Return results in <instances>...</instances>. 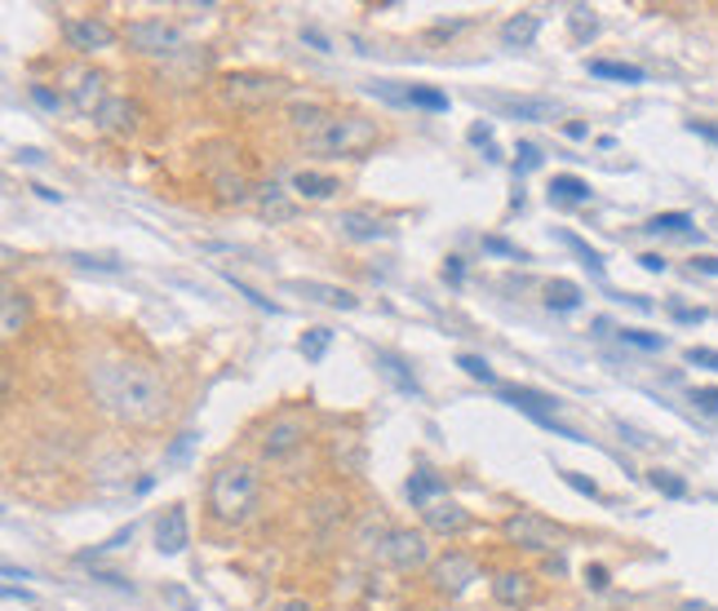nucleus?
<instances>
[{
  "label": "nucleus",
  "mask_w": 718,
  "mask_h": 611,
  "mask_svg": "<svg viewBox=\"0 0 718 611\" xmlns=\"http://www.w3.org/2000/svg\"><path fill=\"white\" fill-rule=\"evenodd\" d=\"M457 368H462L466 377H475V381H497V372H492V364L488 359H479V355H457Z\"/></svg>",
  "instance_id": "e433bc0d"
},
{
  "label": "nucleus",
  "mask_w": 718,
  "mask_h": 611,
  "mask_svg": "<svg viewBox=\"0 0 718 611\" xmlns=\"http://www.w3.org/2000/svg\"><path fill=\"white\" fill-rule=\"evenodd\" d=\"M227 280H231V284H235V293H240V297H248V302H253L257 310H267V315H280V306H276L271 297H263V293H253V289H248V284H240L235 276H227Z\"/></svg>",
  "instance_id": "a18cd8bd"
},
{
  "label": "nucleus",
  "mask_w": 718,
  "mask_h": 611,
  "mask_svg": "<svg viewBox=\"0 0 718 611\" xmlns=\"http://www.w3.org/2000/svg\"><path fill=\"white\" fill-rule=\"evenodd\" d=\"M591 76H599V81H621V85H643V66H634V62H612V58H591Z\"/></svg>",
  "instance_id": "aec40b11"
},
{
  "label": "nucleus",
  "mask_w": 718,
  "mask_h": 611,
  "mask_svg": "<svg viewBox=\"0 0 718 611\" xmlns=\"http://www.w3.org/2000/svg\"><path fill=\"white\" fill-rule=\"evenodd\" d=\"M559 479H563L568 488H576L581 497H599V484H595V479H585V474H576V469H559Z\"/></svg>",
  "instance_id": "37998d69"
},
{
  "label": "nucleus",
  "mask_w": 718,
  "mask_h": 611,
  "mask_svg": "<svg viewBox=\"0 0 718 611\" xmlns=\"http://www.w3.org/2000/svg\"><path fill=\"white\" fill-rule=\"evenodd\" d=\"M506 536L514 540L519 550H533V554H546V550L559 546L555 527H550L546 518H537V514H514V518H506Z\"/></svg>",
  "instance_id": "1a4fd4ad"
},
{
  "label": "nucleus",
  "mask_w": 718,
  "mask_h": 611,
  "mask_svg": "<svg viewBox=\"0 0 718 611\" xmlns=\"http://www.w3.org/2000/svg\"><path fill=\"white\" fill-rule=\"evenodd\" d=\"M643 231L647 235H692V218L687 213H657Z\"/></svg>",
  "instance_id": "c756f323"
},
{
  "label": "nucleus",
  "mask_w": 718,
  "mask_h": 611,
  "mask_svg": "<svg viewBox=\"0 0 718 611\" xmlns=\"http://www.w3.org/2000/svg\"><path fill=\"white\" fill-rule=\"evenodd\" d=\"M284 611H311V607H306V602H297V598H293V602H289V607H284Z\"/></svg>",
  "instance_id": "338daca9"
},
{
  "label": "nucleus",
  "mask_w": 718,
  "mask_h": 611,
  "mask_svg": "<svg viewBox=\"0 0 718 611\" xmlns=\"http://www.w3.org/2000/svg\"><path fill=\"white\" fill-rule=\"evenodd\" d=\"M563 133H568V138H572V143H581V138H585V124H581V120H572V124H568Z\"/></svg>",
  "instance_id": "680f3d73"
},
{
  "label": "nucleus",
  "mask_w": 718,
  "mask_h": 611,
  "mask_svg": "<svg viewBox=\"0 0 718 611\" xmlns=\"http://www.w3.org/2000/svg\"><path fill=\"white\" fill-rule=\"evenodd\" d=\"M72 81H76V85H72V107H76L81 115H98V111L111 102L107 89H102L107 81H102L98 72H72Z\"/></svg>",
  "instance_id": "4468645a"
},
{
  "label": "nucleus",
  "mask_w": 718,
  "mask_h": 611,
  "mask_svg": "<svg viewBox=\"0 0 718 611\" xmlns=\"http://www.w3.org/2000/svg\"><path fill=\"white\" fill-rule=\"evenodd\" d=\"M381 559L400 572H417L426 567L430 550H426V536L422 531H386V546H381Z\"/></svg>",
  "instance_id": "6e6552de"
},
{
  "label": "nucleus",
  "mask_w": 718,
  "mask_h": 611,
  "mask_svg": "<svg viewBox=\"0 0 718 611\" xmlns=\"http://www.w3.org/2000/svg\"><path fill=\"white\" fill-rule=\"evenodd\" d=\"M647 484L657 488L661 497H674V501H679V497H687V484L679 479L674 469H652V474H647Z\"/></svg>",
  "instance_id": "f704fd0d"
},
{
  "label": "nucleus",
  "mask_w": 718,
  "mask_h": 611,
  "mask_svg": "<svg viewBox=\"0 0 718 611\" xmlns=\"http://www.w3.org/2000/svg\"><path fill=\"white\" fill-rule=\"evenodd\" d=\"M492 598L501 607H524V602H533V581L524 572H501L492 581Z\"/></svg>",
  "instance_id": "f3484780"
},
{
  "label": "nucleus",
  "mask_w": 718,
  "mask_h": 611,
  "mask_svg": "<svg viewBox=\"0 0 718 611\" xmlns=\"http://www.w3.org/2000/svg\"><path fill=\"white\" fill-rule=\"evenodd\" d=\"M568 27H572V36H576L581 45H591V40L599 36V14H595L591 5H572V10H568Z\"/></svg>",
  "instance_id": "cd10ccee"
},
{
  "label": "nucleus",
  "mask_w": 718,
  "mask_h": 611,
  "mask_svg": "<svg viewBox=\"0 0 718 611\" xmlns=\"http://www.w3.org/2000/svg\"><path fill=\"white\" fill-rule=\"evenodd\" d=\"M257 505V474L248 465H227L214 474L209 484V510L218 523L227 527H240Z\"/></svg>",
  "instance_id": "f03ea898"
},
{
  "label": "nucleus",
  "mask_w": 718,
  "mask_h": 611,
  "mask_svg": "<svg viewBox=\"0 0 718 611\" xmlns=\"http://www.w3.org/2000/svg\"><path fill=\"white\" fill-rule=\"evenodd\" d=\"M293 191L306 195V199H329V195L338 191V178H329V173H306V169H302V173L293 178Z\"/></svg>",
  "instance_id": "b1692460"
},
{
  "label": "nucleus",
  "mask_w": 718,
  "mask_h": 611,
  "mask_svg": "<svg viewBox=\"0 0 718 611\" xmlns=\"http://www.w3.org/2000/svg\"><path fill=\"white\" fill-rule=\"evenodd\" d=\"M284 293H297V297H306V302L333 306V310H355V306H360L355 293H346V289H338V284H319V280H289Z\"/></svg>",
  "instance_id": "f8f14e48"
},
{
  "label": "nucleus",
  "mask_w": 718,
  "mask_h": 611,
  "mask_svg": "<svg viewBox=\"0 0 718 611\" xmlns=\"http://www.w3.org/2000/svg\"><path fill=\"white\" fill-rule=\"evenodd\" d=\"M479 581V563L475 559H466V554H443L435 567H430V585L439 589V594H448V598H457V594H466L471 585Z\"/></svg>",
  "instance_id": "0eeeda50"
},
{
  "label": "nucleus",
  "mask_w": 718,
  "mask_h": 611,
  "mask_svg": "<svg viewBox=\"0 0 718 611\" xmlns=\"http://www.w3.org/2000/svg\"><path fill=\"white\" fill-rule=\"evenodd\" d=\"M683 611H718V607H705V602H683Z\"/></svg>",
  "instance_id": "69168bd1"
},
{
  "label": "nucleus",
  "mask_w": 718,
  "mask_h": 611,
  "mask_svg": "<svg viewBox=\"0 0 718 611\" xmlns=\"http://www.w3.org/2000/svg\"><path fill=\"white\" fill-rule=\"evenodd\" d=\"M62 32H68V45L81 49V53H98V49H111L115 45V32L102 19H72Z\"/></svg>",
  "instance_id": "ddd939ff"
},
{
  "label": "nucleus",
  "mask_w": 718,
  "mask_h": 611,
  "mask_svg": "<svg viewBox=\"0 0 718 611\" xmlns=\"http://www.w3.org/2000/svg\"><path fill=\"white\" fill-rule=\"evenodd\" d=\"M280 94H284V81H276V76H231V81H222V98L231 107H267Z\"/></svg>",
  "instance_id": "39448f33"
},
{
  "label": "nucleus",
  "mask_w": 718,
  "mask_h": 611,
  "mask_svg": "<svg viewBox=\"0 0 718 611\" xmlns=\"http://www.w3.org/2000/svg\"><path fill=\"white\" fill-rule=\"evenodd\" d=\"M23 319H27V302L19 293H5V337H14L23 328Z\"/></svg>",
  "instance_id": "4c0bfd02"
},
{
  "label": "nucleus",
  "mask_w": 718,
  "mask_h": 611,
  "mask_svg": "<svg viewBox=\"0 0 718 611\" xmlns=\"http://www.w3.org/2000/svg\"><path fill=\"white\" fill-rule=\"evenodd\" d=\"M501 403L519 407V413H528L537 426L555 430L559 439H576V443H581V435H576V430H568V426H559V421H555V413H559V399H550V394H541V390H528V386H506V390H501Z\"/></svg>",
  "instance_id": "20e7f679"
},
{
  "label": "nucleus",
  "mask_w": 718,
  "mask_h": 611,
  "mask_svg": "<svg viewBox=\"0 0 718 611\" xmlns=\"http://www.w3.org/2000/svg\"><path fill=\"white\" fill-rule=\"evenodd\" d=\"M324 120H329V115H324L319 107H297V111H293V124H297V129H311V133H319Z\"/></svg>",
  "instance_id": "c03bdc74"
},
{
  "label": "nucleus",
  "mask_w": 718,
  "mask_h": 611,
  "mask_svg": "<svg viewBox=\"0 0 718 611\" xmlns=\"http://www.w3.org/2000/svg\"><path fill=\"white\" fill-rule=\"evenodd\" d=\"M422 514H426V527L439 531V536H457V531L471 527V514L457 505V501H430Z\"/></svg>",
  "instance_id": "2eb2a0df"
},
{
  "label": "nucleus",
  "mask_w": 718,
  "mask_h": 611,
  "mask_svg": "<svg viewBox=\"0 0 718 611\" xmlns=\"http://www.w3.org/2000/svg\"><path fill=\"white\" fill-rule=\"evenodd\" d=\"M692 403H696V413L718 417V386H701V390H692Z\"/></svg>",
  "instance_id": "a19ab883"
},
{
  "label": "nucleus",
  "mask_w": 718,
  "mask_h": 611,
  "mask_svg": "<svg viewBox=\"0 0 718 611\" xmlns=\"http://www.w3.org/2000/svg\"><path fill=\"white\" fill-rule=\"evenodd\" d=\"M683 359H687L692 368H709V372H718V351H709V346H687Z\"/></svg>",
  "instance_id": "79ce46f5"
},
{
  "label": "nucleus",
  "mask_w": 718,
  "mask_h": 611,
  "mask_svg": "<svg viewBox=\"0 0 718 611\" xmlns=\"http://www.w3.org/2000/svg\"><path fill=\"white\" fill-rule=\"evenodd\" d=\"M364 89H368L373 98L390 102V107H409V85H400V81H368Z\"/></svg>",
  "instance_id": "473e14b6"
},
{
  "label": "nucleus",
  "mask_w": 718,
  "mask_h": 611,
  "mask_svg": "<svg viewBox=\"0 0 718 611\" xmlns=\"http://www.w3.org/2000/svg\"><path fill=\"white\" fill-rule=\"evenodd\" d=\"M409 107H422V111H448V94L430 89V85H409Z\"/></svg>",
  "instance_id": "72a5a7b5"
},
{
  "label": "nucleus",
  "mask_w": 718,
  "mask_h": 611,
  "mask_svg": "<svg viewBox=\"0 0 718 611\" xmlns=\"http://www.w3.org/2000/svg\"><path fill=\"white\" fill-rule=\"evenodd\" d=\"M692 270H701V276H718V257H692Z\"/></svg>",
  "instance_id": "4d7b16f0"
},
{
  "label": "nucleus",
  "mask_w": 718,
  "mask_h": 611,
  "mask_svg": "<svg viewBox=\"0 0 718 611\" xmlns=\"http://www.w3.org/2000/svg\"><path fill=\"white\" fill-rule=\"evenodd\" d=\"M439 492H443V479H439V474H430V469H417L413 479H409V501L422 505V510H426Z\"/></svg>",
  "instance_id": "393cba45"
},
{
  "label": "nucleus",
  "mask_w": 718,
  "mask_h": 611,
  "mask_svg": "<svg viewBox=\"0 0 718 611\" xmlns=\"http://www.w3.org/2000/svg\"><path fill=\"white\" fill-rule=\"evenodd\" d=\"M19 160H23V164H40V160H45V156H40V151H36V147H19Z\"/></svg>",
  "instance_id": "052dcab7"
},
{
  "label": "nucleus",
  "mask_w": 718,
  "mask_h": 611,
  "mask_svg": "<svg viewBox=\"0 0 718 611\" xmlns=\"http://www.w3.org/2000/svg\"><path fill=\"white\" fill-rule=\"evenodd\" d=\"M555 235H559V240H563V244H568V248H572V253L581 257V266H585V270H591V276H595V280H604V270H608V266H604V253H595L591 244H585L581 235H572V231H555Z\"/></svg>",
  "instance_id": "a878e982"
},
{
  "label": "nucleus",
  "mask_w": 718,
  "mask_h": 611,
  "mask_svg": "<svg viewBox=\"0 0 718 611\" xmlns=\"http://www.w3.org/2000/svg\"><path fill=\"white\" fill-rule=\"evenodd\" d=\"M302 40H306V45H315L319 53H329V40H324L319 32H302Z\"/></svg>",
  "instance_id": "bf43d9fd"
},
{
  "label": "nucleus",
  "mask_w": 718,
  "mask_h": 611,
  "mask_svg": "<svg viewBox=\"0 0 718 611\" xmlns=\"http://www.w3.org/2000/svg\"><path fill=\"white\" fill-rule=\"evenodd\" d=\"M195 443H200V430H182V435L169 443L165 465H169V469H173V465H186V461H191V452H195Z\"/></svg>",
  "instance_id": "2f4dec72"
},
{
  "label": "nucleus",
  "mask_w": 718,
  "mask_h": 611,
  "mask_svg": "<svg viewBox=\"0 0 718 611\" xmlns=\"http://www.w3.org/2000/svg\"><path fill=\"white\" fill-rule=\"evenodd\" d=\"M338 227H342V235L355 240V244H373V240H386V235H390V227H381L373 213H360V209H346V213L338 218Z\"/></svg>",
  "instance_id": "dca6fc26"
},
{
  "label": "nucleus",
  "mask_w": 718,
  "mask_h": 611,
  "mask_svg": "<svg viewBox=\"0 0 718 611\" xmlns=\"http://www.w3.org/2000/svg\"><path fill=\"white\" fill-rule=\"evenodd\" d=\"M585 585H591V589H608V567H585Z\"/></svg>",
  "instance_id": "864d4df0"
},
{
  "label": "nucleus",
  "mask_w": 718,
  "mask_h": 611,
  "mask_svg": "<svg viewBox=\"0 0 718 611\" xmlns=\"http://www.w3.org/2000/svg\"><path fill=\"white\" fill-rule=\"evenodd\" d=\"M377 372L395 386V390H404V394H422V386H417V377H413V368L400 359V355H390V351H377Z\"/></svg>",
  "instance_id": "6ab92c4d"
},
{
  "label": "nucleus",
  "mask_w": 718,
  "mask_h": 611,
  "mask_svg": "<svg viewBox=\"0 0 718 611\" xmlns=\"http://www.w3.org/2000/svg\"><path fill=\"white\" fill-rule=\"evenodd\" d=\"M537 14H514L506 27H501V40H506V49H528L533 40H537Z\"/></svg>",
  "instance_id": "412c9836"
},
{
  "label": "nucleus",
  "mask_w": 718,
  "mask_h": 611,
  "mask_svg": "<svg viewBox=\"0 0 718 611\" xmlns=\"http://www.w3.org/2000/svg\"><path fill=\"white\" fill-rule=\"evenodd\" d=\"M72 261L76 266H94V270H120V261H102V257H85V253H76Z\"/></svg>",
  "instance_id": "5fc2aeb1"
},
{
  "label": "nucleus",
  "mask_w": 718,
  "mask_h": 611,
  "mask_svg": "<svg viewBox=\"0 0 718 611\" xmlns=\"http://www.w3.org/2000/svg\"><path fill=\"white\" fill-rule=\"evenodd\" d=\"M302 439H306V421H302L297 413H280V417L267 426V435H263V452H267V456H289Z\"/></svg>",
  "instance_id": "9b49d317"
},
{
  "label": "nucleus",
  "mask_w": 718,
  "mask_h": 611,
  "mask_svg": "<svg viewBox=\"0 0 718 611\" xmlns=\"http://www.w3.org/2000/svg\"><path fill=\"white\" fill-rule=\"evenodd\" d=\"M471 143H475V147H484V151H492V124H488V120L471 129Z\"/></svg>",
  "instance_id": "603ef678"
},
{
  "label": "nucleus",
  "mask_w": 718,
  "mask_h": 611,
  "mask_svg": "<svg viewBox=\"0 0 718 611\" xmlns=\"http://www.w3.org/2000/svg\"><path fill=\"white\" fill-rule=\"evenodd\" d=\"M191 546V523H186V510L182 505H169L165 514H160V523H156V550L160 554H182Z\"/></svg>",
  "instance_id": "9d476101"
},
{
  "label": "nucleus",
  "mask_w": 718,
  "mask_h": 611,
  "mask_svg": "<svg viewBox=\"0 0 718 611\" xmlns=\"http://www.w3.org/2000/svg\"><path fill=\"white\" fill-rule=\"evenodd\" d=\"M638 261H643V270H652V276H661V270H666V257L661 253H643Z\"/></svg>",
  "instance_id": "6e6d98bb"
},
{
  "label": "nucleus",
  "mask_w": 718,
  "mask_h": 611,
  "mask_svg": "<svg viewBox=\"0 0 718 611\" xmlns=\"http://www.w3.org/2000/svg\"><path fill=\"white\" fill-rule=\"evenodd\" d=\"M595 199V191H591V182L585 178H576V173H555L550 178V204H591Z\"/></svg>",
  "instance_id": "a211bd4d"
},
{
  "label": "nucleus",
  "mask_w": 718,
  "mask_h": 611,
  "mask_svg": "<svg viewBox=\"0 0 718 611\" xmlns=\"http://www.w3.org/2000/svg\"><path fill=\"white\" fill-rule=\"evenodd\" d=\"M484 253H492V257H510V261H528L524 248L510 244V240H501V235H484Z\"/></svg>",
  "instance_id": "58836bf2"
},
{
  "label": "nucleus",
  "mask_w": 718,
  "mask_h": 611,
  "mask_svg": "<svg viewBox=\"0 0 718 611\" xmlns=\"http://www.w3.org/2000/svg\"><path fill=\"white\" fill-rule=\"evenodd\" d=\"M443 280H448L452 289L466 280V266H462V257H448V261H443Z\"/></svg>",
  "instance_id": "8fccbe9b"
},
{
  "label": "nucleus",
  "mask_w": 718,
  "mask_h": 611,
  "mask_svg": "<svg viewBox=\"0 0 718 611\" xmlns=\"http://www.w3.org/2000/svg\"><path fill=\"white\" fill-rule=\"evenodd\" d=\"M670 315H674L679 323H705V319H709L705 306H670Z\"/></svg>",
  "instance_id": "09e8293b"
},
{
  "label": "nucleus",
  "mask_w": 718,
  "mask_h": 611,
  "mask_svg": "<svg viewBox=\"0 0 718 611\" xmlns=\"http://www.w3.org/2000/svg\"><path fill=\"white\" fill-rule=\"evenodd\" d=\"M134 115H138V107L129 102V98H111V102L98 111V124H102L107 133H120V129H134Z\"/></svg>",
  "instance_id": "4be33fe9"
},
{
  "label": "nucleus",
  "mask_w": 718,
  "mask_h": 611,
  "mask_svg": "<svg viewBox=\"0 0 718 611\" xmlns=\"http://www.w3.org/2000/svg\"><path fill=\"white\" fill-rule=\"evenodd\" d=\"M687 129L696 133V138H705V143L718 147V124H709V120H687Z\"/></svg>",
  "instance_id": "3c124183"
},
{
  "label": "nucleus",
  "mask_w": 718,
  "mask_h": 611,
  "mask_svg": "<svg viewBox=\"0 0 718 611\" xmlns=\"http://www.w3.org/2000/svg\"><path fill=\"white\" fill-rule=\"evenodd\" d=\"M546 306L559 310V315H568V310L581 306V289H576L572 280H550V284H546Z\"/></svg>",
  "instance_id": "bb28decb"
},
{
  "label": "nucleus",
  "mask_w": 718,
  "mask_h": 611,
  "mask_svg": "<svg viewBox=\"0 0 718 611\" xmlns=\"http://www.w3.org/2000/svg\"><path fill=\"white\" fill-rule=\"evenodd\" d=\"M377 143V124L368 115H329L319 133H306L315 156H364Z\"/></svg>",
  "instance_id": "7ed1b4c3"
},
{
  "label": "nucleus",
  "mask_w": 718,
  "mask_h": 611,
  "mask_svg": "<svg viewBox=\"0 0 718 611\" xmlns=\"http://www.w3.org/2000/svg\"><path fill=\"white\" fill-rule=\"evenodd\" d=\"M5 581H32V572H19V567H5Z\"/></svg>",
  "instance_id": "0e129e2a"
},
{
  "label": "nucleus",
  "mask_w": 718,
  "mask_h": 611,
  "mask_svg": "<svg viewBox=\"0 0 718 611\" xmlns=\"http://www.w3.org/2000/svg\"><path fill=\"white\" fill-rule=\"evenodd\" d=\"M89 390L102 403V413H111L115 421H129V426L156 421L169 403L165 381L147 364H98L89 372Z\"/></svg>",
  "instance_id": "f257e3e1"
},
{
  "label": "nucleus",
  "mask_w": 718,
  "mask_h": 611,
  "mask_svg": "<svg viewBox=\"0 0 718 611\" xmlns=\"http://www.w3.org/2000/svg\"><path fill=\"white\" fill-rule=\"evenodd\" d=\"M32 102H36L40 111H53V115L62 111V98H58L53 89H45V85H32Z\"/></svg>",
  "instance_id": "de8ad7c7"
},
{
  "label": "nucleus",
  "mask_w": 718,
  "mask_h": 611,
  "mask_svg": "<svg viewBox=\"0 0 718 611\" xmlns=\"http://www.w3.org/2000/svg\"><path fill=\"white\" fill-rule=\"evenodd\" d=\"M329 346H333V328H311V332L302 337V346H297V351H302L311 364H319L324 355H329Z\"/></svg>",
  "instance_id": "7c9ffc66"
},
{
  "label": "nucleus",
  "mask_w": 718,
  "mask_h": 611,
  "mask_svg": "<svg viewBox=\"0 0 718 611\" xmlns=\"http://www.w3.org/2000/svg\"><path fill=\"white\" fill-rule=\"evenodd\" d=\"M625 346H634V351H666V337L661 332H643V328H621L617 332Z\"/></svg>",
  "instance_id": "c9c22d12"
},
{
  "label": "nucleus",
  "mask_w": 718,
  "mask_h": 611,
  "mask_svg": "<svg viewBox=\"0 0 718 611\" xmlns=\"http://www.w3.org/2000/svg\"><path fill=\"white\" fill-rule=\"evenodd\" d=\"M165 594H169V598H173V602H178V607H186V611H191V607H195V602H191V598H186V594H182V589H165Z\"/></svg>",
  "instance_id": "e2e57ef3"
},
{
  "label": "nucleus",
  "mask_w": 718,
  "mask_h": 611,
  "mask_svg": "<svg viewBox=\"0 0 718 611\" xmlns=\"http://www.w3.org/2000/svg\"><path fill=\"white\" fill-rule=\"evenodd\" d=\"M129 49H138V53H178L182 49V32L169 27L165 19H138V23H129Z\"/></svg>",
  "instance_id": "423d86ee"
},
{
  "label": "nucleus",
  "mask_w": 718,
  "mask_h": 611,
  "mask_svg": "<svg viewBox=\"0 0 718 611\" xmlns=\"http://www.w3.org/2000/svg\"><path fill=\"white\" fill-rule=\"evenodd\" d=\"M257 204H263V213H267L271 222H289V218H293V204L284 199V191H280V186H263Z\"/></svg>",
  "instance_id": "c85d7f7f"
},
{
  "label": "nucleus",
  "mask_w": 718,
  "mask_h": 611,
  "mask_svg": "<svg viewBox=\"0 0 718 611\" xmlns=\"http://www.w3.org/2000/svg\"><path fill=\"white\" fill-rule=\"evenodd\" d=\"M129 540H134V523H129V527H120V531H115L111 540H102V546H94V554H102V550H124V546H129ZM94 554H85L81 563H89Z\"/></svg>",
  "instance_id": "49530a36"
},
{
  "label": "nucleus",
  "mask_w": 718,
  "mask_h": 611,
  "mask_svg": "<svg viewBox=\"0 0 718 611\" xmlns=\"http://www.w3.org/2000/svg\"><path fill=\"white\" fill-rule=\"evenodd\" d=\"M94 581H107V585H115V589H129V594H134V585H129L124 576H111V572H94Z\"/></svg>",
  "instance_id": "13d9d810"
},
{
  "label": "nucleus",
  "mask_w": 718,
  "mask_h": 611,
  "mask_svg": "<svg viewBox=\"0 0 718 611\" xmlns=\"http://www.w3.org/2000/svg\"><path fill=\"white\" fill-rule=\"evenodd\" d=\"M533 169H541V151H537L533 143H519V147H514V173L524 178V173H533Z\"/></svg>",
  "instance_id": "ea45409f"
},
{
  "label": "nucleus",
  "mask_w": 718,
  "mask_h": 611,
  "mask_svg": "<svg viewBox=\"0 0 718 611\" xmlns=\"http://www.w3.org/2000/svg\"><path fill=\"white\" fill-rule=\"evenodd\" d=\"M501 107L519 120H555V102L550 98H501Z\"/></svg>",
  "instance_id": "5701e85b"
}]
</instances>
